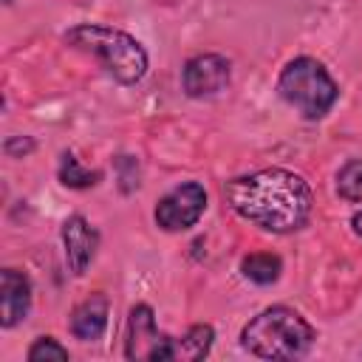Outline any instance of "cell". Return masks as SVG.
I'll use <instances>...</instances> for the list:
<instances>
[{
	"instance_id": "ba28073f",
	"label": "cell",
	"mask_w": 362,
	"mask_h": 362,
	"mask_svg": "<svg viewBox=\"0 0 362 362\" xmlns=\"http://www.w3.org/2000/svg\"><path fill=\"white\" fill-rule=\"evenodd\" d=\"M62 246H65V263L71 269V274H85L88 266L96 257L99 249V232L82 218V215H71L62 223Z\"/></svg>"
},
{
	"instance_id": "3957f363",
	"label": "cell",
	"mask_w": 362,
	"mask_h": 362,
	"mask_svg": "<svg viewBox=\"0 0 362 362\" xmlns=\"http://www.w3.org/2000/svg\"><path fill=\"white\" fill-rule=\"evenodd\" d=\"M311 342L314 328L288 305L263 308L240 331V345L260 359H297L308 354Z\"/></svg>"
},
{
	"instance_id": "9c48e42d",
	"label": "cell",
	"mask_w": 362,
	"mask_h": 362,
	"mask_svg": "<svg viewBox=\"0 0 362 362\" xmlns=\"http://www.w3.org/2000/svg\"><path fill=\"white\" fill-rule=\"evenodd\" d=\"M0 325L14 328L20 320H25L28 305H31V286L28 277L17 269H3L0 272Z\"/></svg>"
},
{
	"instance_id": "7a4b0ae2",
	"label": "cell",
	"mask_w": 362,
	"mask_h": 362,
	"mask_svg": "<svg viewBox=\"0 0 362 362\" xmlns=\"http://www.w3.org/2000/svg\"><path fill=\"white\" fill-rule=\"evenodd\" d=\"M65 42L99 59V65L122 85H136L147 74V51L119 28L102 23H79L65 31Z\"/></svg>"
},
{
	"instance_id": "5bb4252c",
	"label": "cell",
	"mask_w": 362,
	"mask_h": 362,
	"mask_svg": "<svg viewBox=\"0 0 362 362\" xmlns=\"http://www.w3.org/2000/svg\"><path fill=\"white\" fill-rule=\"evenodd\" d=\"M337 192L345 201H362V158L348 161L337 173Z\"/></svg>"
},
{
	"instance_id": "2e32d148",
	"label": "cell",
	"mask_w": 362,
	"mask_h": 362,
	"mask_svg": "<svg viewBox=\"0 0 362 362\" xmlns=\"http://www.w3.org/2000/svg\"><path fill=\"white\" fill-rule=\"evenodd\" d=\"M17 150H20V153H31V150H34V141H31V139H8V141H6V153L14 156Z\"/></svg>"
},
{
	"instance_id": "8fae6325",
	"label": "cell",
	"mask_w": 362,
	"mask_h": 362,
	"mask_svg": "<svg viewBox=\"0 0 362 362\" xmlns=\"http://www.w3.org/2000/svg\"><path fill=\"white\" fill-rule=\"evenodd\" d=\"M212 339H215V331L212 325H192L181 339H173V359H184V362H198L209 354L212 348Z\"/></svg>"
},
{
	"instance_id": "9a60e30c",
	"label": "cell",
	"mask_w": 362,
	"mask_h": 362,
	"mask_svg": "<svg viewBox=\"0 0 362 362\" xmlns=\"http://www.w3.org/2000/svg\"><path fill=\"white\" fill-rule=\"evenodd\" d=\"M28 362H68V348H62L54 337H40L28 348Z\"/></svg>"
},
{
	"instance_id": "52a82bcc",
	"label": "cell",
	"mask_w": 362,
	"mask_h": 362,
	"mask_svg": "<svg viewBox=\"0 0 362 362\" xmlns=\"http://www.w3.org/2000/svg\"><path fill=\"white\" fill-rule=\"evenodd\" d=\"M229 59L221 57V54H198V57H189L184 62V71H181V85H184V93L192 96V99H206V96H215L221 93L226 85H229Z\"/></svg>"
},
{
	"instance_id": "6da1fadb",
	"label": "cell",
	"mask_w": 362,
	"mask_h": 362,
	"mask_svg": "<svg viewBox=\"0 0 362 362\" xmlns=\"http://www.w3.org/2000/svg\"><path fill=\"white\" fill-rule=\"evenodd\" d=\"M223 198L235 215L274 235L305 226L311 215V187L303 175L283 167H266L226 181Z\"/></svg>"
},
{
	"instance_id": "4fadbf2b",
	"label": "cell",
	"mask_w": 362,
	"mask_h": 362,
	"mask_svg": "<svg viewBox=\"0 0 362 362\" xmlns=\"http://www.w3.org/2000/svg\"><path fill=\"white\" fill-rule=\"evenodd\" d=\"M59 181L71 189H88L99 181V170H88L79 164V158L74 153H62V161H59Z\"/></svg>"
},
{
	"instance_id": "e0dca14e",
	"label": "cell",
	"mask_w": 362,
	"mask_h": 362,
	"mask_svg": "<svg viewBox=\"0 0 362 362\" xmlns=\"http://www.w3.org/2000/svg\"><path fill=\"white\" fill-rule=\"evenodd\" d=\"M351 226H354V232L362 238V209H359V212H354V218H351Z\"/></svg>"
},
{
	"instance_id": "277c9868",
	"label": "cell",
	"mask_w": 362,
	"mask_h": 362,
	"mask_svg": "<svg viewBox=\"0 0 362 362\" xmlns=\"http://www.w3.org/2000/svg\"><path fill=\"white\" fill-rule=\"evenodd\" d=\"M277 90L303 119H311V122L322 119L339 96V88L331 79V74L325 71V65L311 57L291 59L280 71Z\"/></svg>"
},
{
	"instance_id": "30bf717a",
	"label": "cell",
	"mask_w": 362,
	"mask_h": 362,
	"mask_svg": "<svg viewBox=\"0 0 362 362\" xmlns=\"http://www.w3.org/2000/svg\"><path fill=\"white\" fill-rule=\"evenodd\" d=\"M107 314H110V303L105 294H90L88 300H82L74 311H71V334L82 342H93L105 334L107 328Z\"/></svg>"
},
{
	"instance_id": "7c38bea8",
	"label": "cell",
	"mask_w": 362,
	"mask_h": 362,
	"mask_svg": "<svg viewBox=\"0 0 362 362\" xmlns=\"http://www.w3.org/2000/svg\"><path fill=\"white\" fill-rule=\"evenodd\" d=\"M280 269H283V263H280V257L272 255V252H255V255L243 257V263H240L243 277H249V280L257 283V286L274 283V280L280 277Z\"/></svg>"
},
{
	"instance_id": "8992f818",
	"label": "cell",
	"mask_w": 362,
	"mask_h": 362,
	"mask_svg": "<svg viewBox=\"0 0 362 362\" xmlns=\"http://www.w3.org/2000/svg\"><path fill=\"white\" fill-rule=\"evenodd\" d=\"M206 209V192L198 181H187L173 187L156 204V223L167 232H184L201 221Z\"/></svg>"
},
{
	"instance_id": "5b68a950",
	"label": "cell",
	"mask_w": 362,
	"mask_h": 362,
	"mask_svg": "<svg viewBox=\"0 0 362 362\" xmlns=\"http://www.w3.org/2000/svg\"><path fill=\"white\" fill-rule=\"evenodd\" d=\"M124 356L127 359H150V362H167L173 359V337L161 334L156 328V317L150 305H133L127 317V339H124Z\"/></svg>"
}]
</instances>
